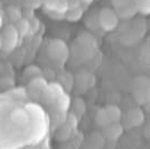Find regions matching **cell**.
Masks as SVG:
<instances>
[{"mask_svg":"<svg viewBox=\"0 0 150 149\" xmlns=\"http://www.w3.org/2000/svg\"><path fill=\"white\" fill-rule=\"evenodd\" d=\"M120 110L117 107H107L104 109H100L96 115V122L97 124L105 127L110 123L117 122L120 118Z\"/></svg>","mask_w":150,"mask_h":149,"instance_id":"6da1fadb","label":"cell"},{"mask_svg":"<svg viewBox=\"0 0 150 149\" xmlns=\"http://www.w3.org/2000/svg\"><path fill=\"white\" fill-rule=\"evenodd\" d=\"M18 29L9 25V26H6L2 31V34L0 36V41H1V47L6 52H9L12 50L15 45H16V41H18Z\"/></svg>","mask_w":150,"mask_h":149,"instance_id":"7a4b0ae2","label":"cell"},{"mask_svg":"<svg viewBox=\"0 0 150 149\" xmlns=\"http://www.w3.org/2000/svg\"><path fill=\"white\" fill-rule=\"evenodd\" d=\"M100 22L104 31H111L117 23V18L115 16L111 9L105 8L102 9V12L100 13Z\"/></svg>","mask_w":150,"mask_h":149,"instance_id":"3957f363","label":"cell"},{"mask_svg":"<svg viewBox=\"0 0 150 149\" xmlns=\"http://www.w3.org/2000/svg\"><path fill=\"white\" fill-rule=\"evenodd\" d=\"M122 127L117 123V122H114V123H110L108 126L104 127V134L110 140H116L118 138V136L122 134Z\"/></svg>","mask_w":150,"mask_h":149,"instance_id":"277c9868","label":"cell"},{"mask_svg":"<svg viewBox=\"0 0 150 149\" xmlns=\"http://www.w3.org/2000/svg\"><path fill=\"white\" fill-rule=\"evenodd\" d=\"M128 120L130 122L131 126H138L142 120H143V115H142V111L138 110V109H134L131 111H129L128 114Z\"/></svg>","mask_w":150,"mask_h":149,"instance_id":"5b68a950","label":"cell"},{"mask_svg":"<svg viewBox=\"0 0 150 149\" xmlns=\"http://www.w3.org/2000/svg\"><path fill=\"white\" fill-rule=\"evenodd\" d=\"M112 4L115 6V8H120L122 6H125L128 4H131V0H112Z\"/></svg>","mask_w":150,"mask_h":149,"instance_id":"8992f818","label":"cell"},{"mask_svg":"<svg viewBox=\"0 0 150 149\" xmlns=\"http://www.w3.org/2000/svg\"><path fill=\"white\" fill-rule=\"evenodd\" d=\"M83 1H87V2H89V0H83Z\"/></svg>","mask_w":150,"mask_h":149,"instance_id":"52a82bcc","label":"cell"}]
</instances>
